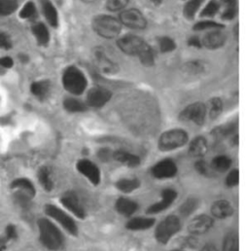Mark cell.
Wrapping results in <instances>:
<instances>
[{"label": "cell", "instance_id": "cell-40", "mask_svg": "<svg viewBox=\"0 0 249 251\" xmlns=\"http://www.w3.org/2000/svg\"><path fill=\"white\" fill-rule=\"evenodd\" d=\"M219 3L216 0H211L202 10L201 17H213L219 10Z\"/></svg>", "mask_w": 249, "mask_h": 251}, {"label": "cell", "instance_id": "cell-48", "mask_svg": "<svg viewBox=\"0 0 249 251\" xmlns=\"http://www.w3.org/2000/svg\"><path fill=\"white\" fill-rule=\"evenodd\" d=\"M237 14V10H236V7H228L226 9V11L223 13L222 15V19L223 20H232L235 18Z\"/></svg>", "mask_w": 249, "mask_h": 251}, {"label": "cell", "instance_id": "cell-51", "mask_svg": "<svg viewBox=\"0 0 249 251\" xmlns=\"http://www.w3.org/2000/svg\"><path fill=\"white\" fill-rule=\"evenodd\" d=\"M189 45L192 46V47H196V48L202 47L200 39L199 37H197V36H193L192 38L189 39Z\"/></svg>", "mask_w": 249, "mask_h": 251}, {"label": "cell", "instance_id": "cell-18", "mask_svg": "<svg viewBox=\"0 0 249 251\" xmlns=\"http://www.w3.org/2000/svg\"><path fill=\"white\" fill-rule=\"evenodd\" d=\"M113 159L128 168H136L140 165V158L124 150H117L113 152Z\"/></svg>", "mask_w": 249, "mask_h": 251}, {"label": "cell", "instance_id": "cell-15", "mask_svg": "<svg viewBox=\"0 0 249 251\" xmlns=\"http://www.w3.org/2000/svg\"><path fill=\"white\" fill-rule=\"evenodd\" d=\"M144 41L135 35H125L118 40V46L120 50L130 56H137L139 51L144 45Z\"/></svg>", "mask_w": 249, "mask_h": 251}, {"label": "cell", "instance_id": "cell-7", "mask_svg": "<svg viewBox=\"0 0 249 251\" xmlns=\"http://www.w3.org/2000/svg\"><path fill=\"white\" fill-rule=\"evenodd\" d=\"M206 105L201 102H195L182 110L179 117L182 121L192 122L196 125H202L206 117Z\"/></svg>", "mask_w": 249, "mask_h": 251}, {"label": "cell", "instance_id": "cell-38", "mask_svg": "<svg viewBox=\"0 0 249 251\" xmlns=\"http://www.w3.org/2000/svg\"><path fill=\"white\" fill-rule=\"evenodd\" d=\"M224 25L213 22V21H202V22H199L198 24H196L194 25V29L195 30H204V29H220L223 28Z\"/></svg>", "mask_w": 249, "mask_h": 251}, {"label": "cell", "instance_id": "cell-12", "mask_svg": "<svg viewBox=\"0 0 249 251\" xmlns=\"http://www.w3.org/2000/svg\"><path fill=\"white\" fill-rule=\"evenodd\" d=\"M213 223L214 221L211 216L206 214L198 215L190 221L188 230L191 235L197 237L208 232L212 228Z\"/></svg>", "mask_w": 249, "mask_h": 251}, {"label": "cell", "instance_id": "cell-14", "mask_svg": "<svg viewBox=\"0 0 249 251\" xmlns=\"http://www.w3.org/2000/svg\"><path fill=\"white\" fill-rule=\"evenodd\" d=\"M111 99V93L107 89L95 87L91 89L87 96V103L91 107L100 108L104 106Z\"/></svg>", "mask_w": 249, "mask_h": 251}, {"label": "cell", "instance_id": "cell-6", "mask_svg": "<svg viewBox=\"0 0 249 251\" xmlns=\"http://www.w3.org/2000/svg\"><path fill=\"white\" fill-rule=\"evenodd\" d=\"M45 212L48 216L56 220L60 225L72 236L78 235V227L73 220V218L68 215L66 212H64L60 207L54 205V204H46L45 206Z\"/></svg>", "mask_w": 249, "mask_h": 251}, {"label": "cell", "instance_id": "cell-25", "mask_svg": "<svg viewBox=\"0 0 249 251\" xmlns=\"http://www.w3.org/2000/svg\"><path fill=\"white\" fill-rule=\"evenodd\" d=\"M140 181L136 178H123L116 182V188L122 193L129 194L140 187Z\"/></svg>", "mask_w": 249, "mask_h": 251}, {"label": "cell", "instance_id": "cell-36", "mask_svg": "<svg viewBox=\"0 0 249 251\" xmlns=\"http://www.w3.org/2000/svg\"><path fill=\"white\" fill-rule=\"evenodd\" d=\"M18 8L17 0H0V17L9 16Z\"/></svg>", "mask_w": 249, "mask_h": 251}, {"label": "cell", "instance_id": "cell-23", "mask_svg": "<svg viewBox=\"0 0 249 251\" xmlns=\"http://www.w3.org/2000/svg\"><path fill=\"white\" fill-rule=\"evenodd\" d=\"M41 4L46 20L52 26L56 27L59 24V16L57 9L50 0H41Z\"/></svg>", "mask_w": 249, "mask_h": 251}, {"label": "cell", "instance_id": "cell-32", "mask_svg": "<svg viewBox=\"0 0 249 251\" xmlns=\"http://www.w3.org/2000/svg\"><path fill=\"white\" fill-rule=\"evenodd\" d=\"M63 106L68 112L71 113H80L87 109L86 104L76 99H66L63 101Z\"/></svg>", "mask_w": 249, "mask_h": 251}, {"label": "cell", "instance_id": "cell-11", "mask_svg": "<svg viewBox=\"0 0 249 251\" xmlns=\"http://www.w3.org/2000/svg\"><path fill=\"white\" fill-rule=\"evenodd\" d=\"M61 202L67 210L73 213L76 217L80 219H84L86 217V211L74 192L68 191L64 193L61 198Z\"/></svg>", "mask_w": 249, "mask_h": 251}, {"label": "cell", "instance_id": "cell-42", "mask_svg": "<svg viewBox=\"0 0 249 251\" xmlns=\"http://www.w3.org/2000/svg\"><path fill=\"white\" fill-rule=\"evenodd\" d=\"M128 0H107L106 7L109 11L116 12L123 10L124 7L127 5Z\"/></svg>", "mask_w": 249, "mask_h": 251}, {"label": "cell", "instance_id": "cell-37", "mask_svg": "<svg viewBox=\"0 0 249 251\" xmlns=\"http://www.w3.org/2000/svg\"><path fill=\"white\" fill-rule=\"evenodd\" d=\"M203 1L204 0H189L187 2L186 5L184 6V9H183V14L187 19L194 18L195 14L199 9V7Z\"/></svg>", "mask_w": 249, "mask_h": 251}, {"label": "cell", "instance_id": "cell-5", "mask_svg": "<svg viewBox=\"0 0 249 251\" xmlns=\"http://www.w3.org/2000/svg\"><path fill=\"white\" fill-rule=\"evenodd\" d=\"M64 88L73 95H81L87 87V79L83 72L74 66L68 67L62 76Z\"/></svg>", "mask_w": 249, "mask_h": 251}, {"label": "cell", "instance_id": "cell-44", "mask_svg": "<svg viewBox=\"0 0 249 251\" xmlns=\"http://www.w3.org/2000/svg\"><path fill=\"white\" fill-rule=\"evenodd\" d=\"M199 244L198 242V239L196 238V236H188L183 238V240L181 241V247L183 249H195L197 247V245Z\"/></svg>", "mask_w": 249, "mask_h": 251}, {"label": "cell", "instance_id": "cell-50", "mask_svg": "<svg viewBox=\"0 0 249 251\" xmlns=\"http://www.w3.org/2000/svg\"><path fill=\"white\" fill-rule=\"evenodd\" d=\"M13 64H14L13 60L9 57H4V58L0 59V66H2L4 68H10L13 66Z\"/></svg>", "mask_w": 249, "mask_h": 251}, {"label": "cell", "instance_id": "cell-31", "mask_svg": "<svg viewBox=\"0 0 249 251\" xmlns=\"http://www.w3.org/2000/svg\"><path fill=\"white\" fill-rule=\"evenodd\" d=\"M223 110V102L219 98H213L209 100L208 106H206V111L211 119H216L220 116Z\"/></svg>", "mask_w": 249, "mask_h": 251}, {"label": "cell", "instance_id": "cell-13", "mask_svg": "<svg viewBox=\"0 0 249 251\" xmlns=\"http://www.w3.org/2000/svg\"><path fill=\"white\" fill-rule=\"evenodd\" d=\"M161 201L150 205L146 212L149 214H157L168 209L176 200L177 192L174 189H164L161 193Z\"/></svg>", "mask_w": 249, "mask_h": 251}, {"label": "cell", "instance_id": "cell-2", "mask_svg": "<svg viewBox=\"0 0 249 251\" xmlns=\"http://www.w3.org/2000/svg\"><path fill=\"white\" fill-rule=\"evenodd\" d=\"M121 27L122 25L120 21L108 15L98 16L93 21L94 30L106 39L117 37L121 31Z\"/></svg>", "mask_w": 249, "mask_h": 251}, {"label": "cell", "instance_id": "cell-52", "mask_svg": "<svg viewBox=\"0 0 249 251\" xmlns=\"http://www.w3.org/2000/svg\"><path fill=\"white\" fill-rule=\"evenodd\" d=\"M199 251H218V250L216 249V247H215L214 245L207 244V245H205Z\"/></svg>", "mask_w": 249, "mask_h": 251}, {"label": "cell", "instance_id": "cell-10", "mask_svg": "<svg viewBox=\"0 0 249 251\" xmlns=\"http://www.w3.org/2000/svg\"><path fill=\"white\" fill-rule=\"evenodd\" d=\"M151 174L155 178L158 179L173 178L177 174V167L173 160L165 159L152 167Z\"/></svg>", "mask_w": 249, "mask_h": 251}, {"label": "cell", "instance_id": "cell-24", "mask_svg": "<svg viewBox=\"0 0 249 251\" xmlns=\"http://www.w3.org/2000/svg\"><path fill=\"white\" fill-rule=\"evenodd\" d=\"M95 58L99 67L102 71L106 73H112L116 70V65L107 58V56L101 50H99L95 53Z\"/></svg>", "mask_w": 249, "mask_h": 251}, {"label": "cell", "instance_id": "cell-1", "mask_svg": "<svg viewBox=\"0 0 249 251\" xmlns=\"http://www.w3.org/2000/svg\"><path fill=\"white\" fill-rule=\"evenodd\" d=\"M38 228L40 241L46 249L53 251L62 250L64 239L60 229L53 222L42 218L38 221Z\"/></svg>", "mask_w": 249, "mask_h": 251}, {"label": "cell", "instance_id": "cell-27", "mask_svg": "<svg viewBox=\"0 0 249 251\" xmlns=\"http://www.w3.org/2000/svg\"><path fill=\"white\" fill-rule=\"evenodd\" d=\"M136 57H138L141 63L146 66H151L154 64V61H155L154 51H153L152 47L149 46L146 42L144 43L143 47L141 48V50L139 51V53L137 54Z\"/></svg>", "mask_w": 249, "mask_h": 251}, {"label": "cell", "instance_id": "cell-55", "mask_svg": "<svg viewBox=\"0 0 249 251\" xmlns=\"http://www.w3.org/2000/svg\"><path fill=\"white\" fill-rule=\"evenodd\" d=\"M154 4H156V5H159V4H161L162 3V1L163 0H151Z\"/></svg>", "mask_w": 249, "mask_h": 251}, {"label": "cell", "instance_id": "cell-16", "mask_svg": "<svg viewBox=\"0 0 249 251\" xmlns=\"http://www.w3.org/2000/svg\"><path fill=\"white\" fill-rule=\"evenodd\" d=\"M201 45L207 49H218L222 47L226 41L225 34L220 29H212L210 32L206 33L202 38Z\"/></svg>", "mask_w": 249, "mask_h": 251}, {"label": "cell", "instance_id": "cell-17", "mask_svg": "<svg viewBox=\"0 0 249 251\" xmlns=\"http://www.w3.org/2000/svg\"><path fill=\"white\" fill-rule=\"evenodd\" d=\"M234 213V207L229 201L219 200L212 203L211 214L218 219H226L232 216Z\"/></svg>", "mask_w": 249, "mask_h": 251}, {"label": "cell", "instance_id": "cell-4", "mask_svg": "<svg viewBox=\"0 0 249 251\" xmlns=\"http://www.w3.org/2000/svg\"><path fill=\"white\" fill-rule=\"evenodd\" d=\"M188 138V133L184 129L173 128L167 130L159 138V149L163 152H168L181 148L186 145Z\"/></svg>", "mask_w": 249, "mask_h": 251}, {"label": "cell", "instance_id": "cell-56", "mask_svg": "<svg viewBox=\"0 0 249 251\" xmlns=\"http://www.w3.org/2000/svg\"><path fill=\"white\" fill-rule=\"evenodd\" d=\"M184 251L183 250H181V249H175V250H173V251Z\"/></svg>", "mask_w": 249, "mask_h": 251}, {"label": "cell", "instance_id": "cell-47", "mask_svg": "<svg viewBox=\"0 0 249 251\" xmlns=\"http://www.w3.org/2000/svg\"><path fill=\"white\" fill-rule=\"evenodd\" d=\"M11 47H12V42L10 38L5 33L0 32V48L8 50Z\"/></svg>", "mask_w": 249, "mask_h": 251}, {"label": "cell", "instance_id": "cell-28", "mask_svg": "<svg viewBox=\"0 0 249 251\" xmlns=\"http://www.w3.org/2000/svg\"><path fill=\"white\" fill-rule=\"evenodd\" d=\"M32 31H33V34L36 37L39 44H41V45L48 44V42L50 40V34H49V31L45 25H43L41 23L34 25L32 27Z\"/></svg>", "mask_w": 249, "mask_h": 251}, {"label": "cell", "instance_id": "cell-19", "mask_svg": "<svg viewBox=\"0 0 249 251\" xmlns=\"http://www.w3.org/2000/svg\"><path fill=\"white\" fill-rule=\"evenodd\" d=\"M207 141L202 136L193 139L189 145V153L194 158H202L207 152Z\"/></svg>", "mask_w": 249, "mask_h": 251}, {"label": "cell", "instance_id": "cell-46", "mask_svg": "<svg viewBox=\"0 0 249 251\" xmlns=\"http://www.w3.org/2000/svg\"><path fill=\"white\" fill-rule=\"evenodd\" d=\"M98 156L102 162H108L110 158H113V153L108 148H102L99 151Z\"/></svg>", "mask_w": 249, "mask_h": 251}, {"label": "cell", "instance_id": "cell-29", "mask_svg": "<svg viewBox=\"0 0 249 251\" xmlns=\"http://www.w3.org/2000/svg\"><path fill=\"white\" fill-rule=\"evenodd\" d=\"M31 93L38 99H45L50 92V83L48 81H38L32 83Z\"/></svg>", "mask_w": 249, "mask_h": 251}, {"label": "cell", "instance_id": "cell-30", "mask_svg": "<svg viewBox=\"0 0 249 251\" xmlns=\"http://www.w3.org/2000/svg\"><path fill=\"white\" fill-rule=\"evenodd\" d=\"M231 166H232L231 158L225 155H219L213 158L211 163V168L220 173H224L228 171L231 168Z\"/></svg>", "mask_w": 249, "mask_h": 251}, {"label": "cell", "instance_id": "cell-35", "mask_svg": "<svg viewBox=\"0 0 249 251\" xmlns=\"http://www.w3.org/2000/svg\"><path fill=\"white\" fill-rule=\"evenodd\" d=\"M199 205V201L196 198H190L186 200L180 206L179 208V212L180 215L186 217L191 215L192 213H194V211L197 210Z\"/></svg>", "mask_w": 249, "mask_h": 251}, {"label": "cell", "instance_id": "cell-20", "mask_svg": "<svg viewBox=\"0 0 249 251\" xmlns=\"http://www.w3.org/2000/svg\"><path fill=\"white\" fill-rule=\"evenodd\" d=\"M155 225V219L149 217H134L130 219L125 227L130 231H145Z\"/></svg>", "mask_w": 249, "mask_h": 251}, {"label": "cell", "instance_id": "cell-3", "mask_svg": "<svg viewBox=\"0 0 249 251\" xmlns=\"http://www.w3.org/2000/svg\"><path fill=\"white\" fill-rule=\"evenodd\" d=\"M181 221L178 216H167L158 224L155 230V238L158 243L166 246L173 239V237L181 230Z\"/></svg>", "mask_w": 249, "mask_h": 251}, {"label": "cell", "instance_id": "cell-33", "mask_svg": "<svg viewBox=\"0 0 249 251\" xmlns=\"http://www.w3.org/2000/svg\"><path fill=\"white\" fill-rule=\"evenodd\" d=\"M222 251H240L239 238L236 234L229 233L225 236Z\"/></svg>", "mask_w": 249, "mask_h": 251}, {"label": "cell", "instance_id": "cell-26", "mask_svg": "<svg viewBox=\"0 0 249 251\" xmlns=\"http://www.w3.org/2000/svg\"><path fill=\"white\" fill-rule=\"evenodd\" d=\"M38 179L42 187L47 192H51L54 188V182L51 176V171L48 167H42L38 172Z\"/></svg>", "mask_w": 249, "mask_h": 251}, {"label": "cell", "instance_id": "cell-9", "mask_svg": "<svg viewBox=\"0 0 249 251\" xmlns=\"http://www.w3.org/2000/svg\"><path fill=\"white\" fill-rule=\"evenodd\" d=\"M77 171L85 176L93 185L97 186L100 183L101 180V174L99 167L87 159H82L77 162L76 165Z\"/></svg>", "mask_w": 249, "mask_h": 251}, {"label": "cell", "instance_id": "cell-8", "mask_svg": "<svg viewBox=\"0 0 249 251\" xmlns=\"http://www.w3.org/2000/svg\"><path fill=\"white\" fill-rule=\"evenodd\" d=\"M119 21L122 25H125L133 29H143L147 25V22L142 13L136 9H127L123 11L120 14Z\"/></svg>", "mask_w": 249, "mask_h": 251}, {"label": "cell", "instance_id": "cell-54", "mask_svg": "<svg viewBox=\"0 0 249 251\" xmlns=\"http://www.w3.org/2000/svg\"><path fill=\"white\" fill-rule=\"evenodd\" d=\"M4 244H5V240H0V251H2L3 250Z\"/></svg>", "mask_w": 249, "mask_h": 251}, {"label": "cell", "instance_id": "cell-41", "mask_svg": "<svg viewBox=\"0 0 249 251\" xmlns=\"http://www.w3.org/2000/svg\"><path fill=\"white\" fill-rule=\"evenodd\" d=\"M36 13V8L32 2H27L20 12V17L22 19L32 18Z\"/></svg>", "mask_w": 249, "mask_h": 251}, {"label": "cell", "instance_id": "cell-22", "mask_svg": "<svg viewBox=\"0 0 249 251\" xmlns=\"http://www.w3.org/2000/svg\"><path fill=\"white\" fill-rule=\"evenodd\" d=\"M11 187L13 189L19 190L18 194L25 195L30 199L35 196V188L33 184L26 178H19L12 182Z\"/></svg>", "mask_w": 249, "mask_h": 251}, {"label": "cell", "instance_id": "cell-45", "mask_svg": "<svg viewBox=\"0 0 249 251\" xmlns=\"http://www.w3.org/2000/svg\"><path fill=\"white\" fill-rule=\"evenodd\" d=\"M195 168L197 170V172L201 175V176H207L208 175V166L207 164L203 161V160H199L196 162L195 164Z\"/></svg>", "mask_w": 249, "mask_h": 251}, {"label": "cell", "instance_id": "cell-43", "mask_svg": "<svg viewBox=\"0 0 249 251\" xmlns=\"http://www.w3.org/2000/svg\"><path fill=\"white\" fill-rule=\"evenodd\" d=\"M226 185L228 187H235L240 182V172L239 170H233L229 173V175L226 177Z\"/></svg>", "mask_w": 249, "mask_h": 251}, {"label": "cell", "instance_id": "cell-39", "mask_svg": "<svg viewBox=\"0 0 249 251\" xmlns=\"http://www.w3.org/2000/svg\"><path fill=\"white\" fill-rule=\"evenodd\" d=\"M159 46H160V49L163 53H169V52H173L176 45H175V42L170 38V37H162L160 38L159 40Z\"/></svg>", "mask_w": 249, "mask_h": 251}, {"label": "cell", "instance_id": "cell-34", "mask_svg": "<svg viewBox=\"0 0 249 251\" xmlns=\"http://www.w3.org/2000/svg\"><path fill=\"white\" fill-rule=\"evenodd\" d=\"M236 129V126L234 124H228V125L220 126L218 127H216L215 129H213L212 131V135L215 139L217 140H221L226 138L227 136H229L230 134L234 133Z\"/></svg>", "mask_w": 249, "mask_h": 251}, {"label": "cell", "instance_id": "cell-49", "mask_svg": "<svg viewBox=\"0 0 249 251\" xmlns=\"http://www.w3.org/2000/svg\"><path fill=\"white\" fill-rule=\"evenodd\" d=\"M17 238V231L16 228L12 225L8 226L6 229V239L7 240H12V239H16Z\"/></svg>", "mask_w": 249, "mask_h": 251}, {"label": "cell", "instance_id": "cell-53", "mask_svg": "<svg viewBox=\"0 0 249 251\" xmlns=\"http://www.w3.org/2000/svg\"><path fill=\"white\" fill-rule=\"evenodd\" d=\"M222 2L228 7H236V0H222Z\"/></svg>", "mask_w": 249, "mask_h": 251}, {"label": "cell", "instance_id": "cell-21", "mask_svg": "<svg viewBox=\"0 0 249 251\" xmlns=\"http://www.w3.org/2000/svg\"><path fill=\"white\" fill-rule=\"evenodd\" d=\"M115 207H116V210L121 215L125 216V217H129L137 210L138 204L130 199L122 197L116 201Z\"/></svg>", "mask_w": 249, "mask_h": 251}]
</instances>
